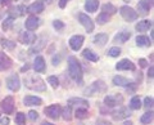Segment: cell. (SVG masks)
<instances>
[{
	"mask_svg": "<svg viewBox=\"0 0 154 125\" xmlns=\"http://www.w3.org/2000/svg\"><path fill=\"white\" fill-rule=\"evenodd\" d=\"M140 121L143 124H150L153 121V111H149V112L144 114L141 116V119H140Z\"/></svg>",
	"mask_w": 154,
	"mask_h": 125,
	"instance_id": "obj_33",
	"label": "cell"
},
{
	"mask_svg": "<svg viewBox=\"0 0 154 125\" xmlns=\"http://www.w3.org/2000/svg\"><path fill=\"white\" fill-rule=\"evenodd\" d=\"M76 116L77 119H86L89 116V112L86 108H77L76 110Z\"/></svg>",
	"mask_w": 154,
	"mask_h": 125,
	"instance_id": "obj_36",
	"label": "cell"
},
{
	"mask_svg": "<svg viewBox=\"0 0 154 125\" xmlns=\"http://www.w3.org/2000/svg\"><path fill=\"white\" fill-rule=\"evenodd\" d=\"M28 117H30V120H32V121H35V120L38 119V114L36 111H30L28 112Z\"/></svg>",
	"mask_w": 154,
	"mask_h": 125,
	"instance_id": "obj_43",
	"label": "cell"
},
{
	"mask_svg": "<svg viewBox=\"0 0 154 125\" xmlns=\"http://www.w3.org/2000/svg\"><path fill=\"white\" fill-rule=\"evenodd\" d=\"M23 103H25V106H40L42 103V101H41V98H38V97L26 95V97L23 98Z\"/></svg>",
	"mask_w": 154,
	"mask_h": 125,
	"instance_id": "obj_18",
	"label": "cell"
},
{
	"mask_svg": "<svg viewBox=\"0 0 154 125\" xmlns=\"http://www.w3.org/2000/svg\"><path fill=\"white\" fill-rule=\"evenodd\" d=\"M23 81H25V85L31 90H36V92H45L46 90L45 81L38 75H26Z\"/></svg>",
	"mask_w": 154,
	"mask_h": 125,
	"instance_id": "obj_1",
	"label": "cell"
},
{
	"mask_svg": "<svg viewBox=\"0 0 154 125\" xmlns=\"http://www.w3.org/2000/svg\"><path fill=\"white\" fill-rule=\"evenodd\" d=\"M28 69H30V66L26 65V66H23V67H22V70H21V71H26V70H28Z\"/></svg>",
	"mask_w": 154,
	"mask_h": 125,
	"instance_id": "obj_49",
	"label": "cell"
},
{
	"mask_svg": "<svg viewBox=\"0 0 154 125\" xmlns=\"http://www.w3.org/2000/svg\"><path fill=\"white\" fill-rule=\"evenodd\" d=\"M104 103H105V106H108V107H114V106L123 103V97L121 94H110L104 98Z\"/></svg>",
	"mask_w": 154,
	"mask_h": 125,
	"instance_id": "obj_5",
	"label": "cell"
},
{
	"mask_svg": "<svg viewBox=\"0 0 154 125\" xmlns=\"http://www.w3.org/2000/svg\"><path fill=\"white\" fill-rule=\"evenodd\" d=\"M0 107H2L3 112H5L7 115H11L14 111V99H13V97H11V95H9V97H5L2 101Z\"/></svg>",
	"mask_w": 154,
	"mask_h": 125,
	"instance_id": "obj_7",
	"label": "cell"
},
{
	"mask_svg": "<svg viewBox=\"0 0 154 125\" xmlns=\"http://www.w3.org/2000/svg\"><path fill=\"white\" fill-rule=\"evenodd\" d=\"M9 2H11V0H2V3L4 4V5H5V4H9Z\"/></svg>",
	"mask_w": 154,
	"mask_h": 125,
	"instance_id": "obj_50",
	"label": "cell"
},
{
	"mask_svg": "<svg viewBox=\"0 0 154 125\" xmlns=\"http://www.w3.org/2000/svg\"><path fill=\"white\" fill-rule=\"evenodd\" d=\"M12 59L5 54V53L0 52V71H5L12 67Z\"/></svg>",
	"mask_w": 154,
	"mask_h": 125,
	"instance_id": "obj_14",
	"label": "cell"
},
{
	"mask_svg": "<svg viewBox=\"0 0 154 125\" xmlns=\"http://www.w3.org/2000/svg\"><path fill=\"white\" fill-rule=\"evenodd\" d=\"M130 108L131 110H140L141 108V101L137 95L131 99V102H130Z\"/></svg>",
	"mask_w": 154,
	"mask_h": 125,
	"instance_id": "obj_30",
	"label": "cell"
},
{
	"mask_svg": "<svg viewBox=\"0 0 154 125\" xmlns=\"http://www.w3.org/2000/svg\"><path fill=\"white\" fill-rule=\"evenodd\" d=\"M130 37H131V32H127V31H122V32H118L117 35L114 36L113 41L114 43H126Z\"/></svg>",
	"mask_w": 154,
	"mask_h": 125,
	"instance_id": "obj_20",
	"label": "cell"
},
{
	"mask_svg": "<svg viewBox=\"0 0 154 125\" xmlns=\"http://www.w3.org/2000/svg\"><path fill=\"white\" fill-rule=\"evenodd\" d=\"M7 86L12 92H17L21 88V80H19V76L17 74H13L11 75L9 78L7 79Z\"/></svg>",
	"mask_w": 154,
	"mask_h": 125,
	"instance_id": "obj_6",
	"label": "cell"
},
{
	"mask_svg": "<svg viewBox=\"0 0 154 125\" xmlns=\"http://www.w3.org/2000/svg\"><path fill=\"white\" fill-rule=\"evenodd\" d=\"M152 7H153V0H140V3L137 4V9L141 16H146Z\"/></svg>",
	"mask_w": 154,
	"mask_h": 125,
	"instance_id": "obj_11",
	"label": "cell"
},
{
	"mask_svg": "<svg viewBox=\"0 0 154 125\" xmlns=\"http://www.w3.org/2000/svg\"><path fill=\"white\" fill-rule=\"evenodd\" d=\"M105 90H107V85H105V83L102 80H98V81H94L90 86H88V88L84 90V94L88 95V97H91V95H95V94L104 93Z\"/></svg>",
	"mask_w": 154,
	"mask_h": 125,
	"instance_id": "obj_3",
	"label": "cell"
},
{
	"mask_svg": "<svg viewBox=\"0 0 154 125\" xmlns=\"http://www.w3.org/2000/svg\"><path fill=\"white\" fill-rule=\"evenodd\" d=\"M79 20L81 22V25H82L85 28H86V31L88 32H93L94 30V22L93 20L88 16V14H85V13H80L79 14Z\"/></svg>",
	"mask_w": 154,
	"mask_h": 125,
	"instance_id": "obj_8",
	"label": "cell"
},
{
	"mask_svg": "<svg viewBox=\"0 0 154 125\" xmlns=\"http://www.w3.org/2000/svg\"><path fill=\"white\" fill-rule=\"evenodd\" d=\"M2 46L5 48V49L12 50L16 48V43L12 41V40H8V39H2Z\"/></svg>",
	"mask_w": 154,
	"mask_h": 125,
	"instance_id": "obj_34",
	"label": "cell"
},
{
	"mask_svg": "<svg viewBox=\"0 0 154 125\" xmlns=\"http://www.w3.org/2000/svg\"><path fill=\"white\" fill-rule=\"evenodd\" d=\"M116 69L117 70H130V71H134L135 70V65L132 63L130 59H122L119 61L117 65H116Z\"/></svg>",
	"mask_w": 154,
	"mask_h": 125,
	"instance_id": "obj_16",
	"label": "cell"
},
{
	"mask_svg": "<svg viewBox=\"0 0 154 125\" xmlns=\"http://www.w3.org/2000/svg\"><path fill=\"white\" fill-rule=\"evenodd\" d=\"M102 11L103 13H107V14H114L116 12H117V9H116L114 5H112V4H104V5L102 7Z\"/></svg>",
	"mask_w": 154,
	"mask_h": 125,
	"instance_id": "obj_32",
	"label": "cell"
},
{
	"mask_svg": "<svg viewBox=\"0 0 154 125\" xmlns=\"http://www.w3.org/2000/svg\"><path fill=\"white\" fill-rule=\"evenodd\" d=\"M108 54L110 57H118L119 54H121V49H119L118 46H113V48H110V49H109Z\"/></svg>",
	"mask_w": 154,
	"mask_h": 125,
	"instance_id": "obj_38",
	"label": "cell"
},
{
	"mask_svg": "<svg viewBox=\"0 0 154 125\" xmlns=\"http://www.w3.org/2000/svg\"><path fill=\"white\" fill-rule=\"evenodd\" d=\"M45 45H46V41L42 39V40H40L37 43L36 45H33L30 50H28V54H33V53H37V52H40V50H42L45 48Z\"/></svg>",
	"mask_w": 154,
	"mask_h": 125,
	"instance_id": "obj_27",
	"label": "cell"
},
{
	"mask_svg": "<svg viewBox=\"0 0 154 125\" xmlns=\"http://www.w3.org/2000/svg\"><path fill=\"white\" fill-rule=\"evenodd\" d=\"M41 125H53V124H50V123H42Z\"/></svg>",
	"mask_w": 154,
	"mask_h": 125,
	"instance_id": "obj_52",
	"label": "cell"
},
{
	"mask_svg": "<svg viewBox=\"0 0 154 125\" xmlns=\"http://www.w3.org/2000/svg\"><path fill=\"white\" fill-rule=\"evenodd\" d=\"M123 125H134V124H132V121H126Z\"/></svg>",
	"mask_w": 154,
	"mask_h": 125,
	"instance_id": "obj_51",
	"label": "cell"
},
{
	"mask_svg": "<svg viewBox=\"0 0 154 125\" xmlns=\"http://www.w3.org/2000/svg\"><path fill=\"white\" fill-rule=\"evenodd\" d=\"M82 56H84V58L89 59V61H91V62H98V61H99V57L96 56L91 49H85V50L82 52Z\"/></svg>",
	"mask_w": 154,
	"mask_h": 125,
	"instance_id": "obj_26",
	"label": "cell"
},
{
	"mask_svg": "<svg viewBox=\"0 0 154 125\" xmlns=\"http://www.w3.org/2000/svg\"><path fill=\"white\" fill-rule=\"evenodd\" d=\"M60 115H63V119L66 120V121H69V120L72 119V110H71V106H67V107H64L63 110H62Z\"/></svg>",
	"mask_w": 154,
	"mask_h": 125,
	"instance_id": "obj_31",
	"label": "cell"
},
{
	"mask_svg": "<svg viewBox=\"0 0 154 125\" xmlns=\"http://www.w3.org/2000/svg\"><path fill=\"white\" fill-rule=\"evenodd\" d=\"M84 36L82 35H75V36H72L71 39H69V46H71V49L72 50H80L81 49V46H82L84 44Z\"/></svg>",
	"mask_w": 154,
	"mask_h": 125,
	"instance_id": "obj_10",
	"label": "cell"
},
{
	"mask_svg": "<svg viewBox=\"0 0 154 125\" xmlns=\"http://www.w3.org/2000/svg\"><path fill=\"white\" fill-rule=\"evenodd\" d=\"M12 25H13V18H11V17L7 18V20L3 22V30L4 31H8L9 28L12 27Z\"/></svg>",
	"mask_w": 154,
	"mask_h": 125,
	"instance_id": "obj_39",
	"label": "cell"
},
{
	"mask_svg": "<svg viewBox=\"0 0 154 125\" xmlns=\"http://www.w3.org/2000/svg\"><path fill=\"white\" fill-rule=\"evenodd\" d=\"M109 14H107V13H100L99 16H98V18H96V22L99 23V25H104V23H107L108 21H109Z\"/></svg>",
	"mask_w": 154,
	"mask_h": 125,
	"instance_id": "obj_35",
	"label": "cell"
},
{
	"mask_svg": "<svg viewBox=\"0 0 154 125\" xmlns=\"http://www.w3.org/2000/svg\"><path fill=\"white\" fill-rule=\"evenodd\" d=\"M131 112H130V110L126 108V107H119L118 110H116V111L112 112V116L114 120H122V119H127Z\"/></svg>",
	"mask_w": 154,
	"mask_h": 125,
	"instance_id": "obj_12",
	"label": "cell"
},
{
	"mask_svg": "<svg viewBox=\"0 0 154 125\" xmlns=\"http://www.w3.org/2000/svg\"><path fill=\"white\" fill-rule=\"evenodd\" d=\"M25 26H26V28L28 31H33V30H36V28L40 26V20H38L36 16H30L26 20Z\"/></svg>",
	"mask_w": 154,
	"mask_h": 125,
	"instance_id": "obj_13",
	"label": "cell"
},
{
	"mask_svg": "<svg viewBox=\"0 0 154 125\" xmlns=\"http://www.w3.org/2000/svg\"><path fill=\"white\" fill-rule=\"evenodd\" d=\"M153 72H154V69H153V67H150V69H149V72H148V75L150 76V78H153Z\"/></svg>",
	"mask_w": 154,
	"mask_h": 125,
	"instance_id": "obj_48",
	"label": "cell"
},
{
	"mask_svg": "<svg viewBox=\"0 0 154 125\" xmlns=\"http://www.w3.org/2000/svg\"><path fill=\"white\" fill-rule=\"evenodd\" d=\"M98 7H99V0H86L85 3V9L90 13L96 12Z\"/></svg>",
	"mask_w": 154,
	"mask_h": 125,
	"instance_id": "obj_23",
	"label": "cell"
},
{
	"mask_svg": "<svg viewBox=\"0 0 154 125\" xmlns=\"http://www.w3.org/2000/svg\"><path fill=\"white\" fill-rule=\"evenodd\" d=\"M84 106V107H88L89 106V102L88 101H85L82 98H71L68 101V106Z\"/></svg>",
	"mask_w": 154,
	"mask_h": 125,
	"instance_id": "obj_28",
	"label": "cell"
},
{
	"mask_svg": "<svg viewBox=\"0 0 154 125\" xmlns=\"http://www.w3.org/2000/svg\"><path fill=\"white\" fill-rule=\"evenodd\" d=\"M152 27V21H148V20H144V21H140L136 25V31L139 32H145L146 30H149V28Z\"/></svg>",
	"mask_w": 154,
	"mask_h": 125,
	"instance_id": "obj_24",
	"label": "cell"
},
{
	"mask_svg": "<svg viewBox=\"0 0 154 125\" xmlns=\"http://www.w3.org/2000/svg\"><path fill=\"white\" fill-rule=\"evenodd\" d=\"M68 74L72 79L77 83H82V67L76 57H69L68 58Z\"/></svg>",
	"mask_w": 154,
	"mask_h": 125,
	"instance_id": "obj_2",
	"label": "cell"
},
{
	"mask_svg": "<svg viewBox=\"0 0 154 125\" xmlns=\"http://www.w3.org/2000/svg\"><path fill=\"white\" fill-rule=\"evenodd\" d=\"M139 63H140L141 67H146V66H148L146 59H144V58H140V59H139Z\"/></svg>",
	"mask_w": 154,
	"mask_h": 125,
	"instance_id": "obj_44",
	"label": "cell"
},
{
	"mask_svg": "<svg viewBox=\"0 0 154 125\" xmlns=\"http://www.w3.org/2000/svg\"><path fill=\"white\" fill-rule=\"evenodd\" d=\"M107 41H108V35L107 34H98V35L94 37V43L96 45H99V46L105 45V43Z\"/></svg>",
	"mask_w": 154,
	"mask_h": 125,
	"instance_id": "obj_25",
	"label": "cell"
},
{
	"mask_svg": "<svg viewBox=\"0 0 154 125\" xmlns=\"http://www.w3.org/2000/svg\"><path fill=\"white\" fill-rule=\"evenodd\" d=\"M0 17H2V13H0Z\"/></svg>",
	"mask_w": 154,
	"mask_h": 125,
	"instance_id": "obj_54",
	"label": "cell"
},
{
	"mask_svg": "<svg viewBox=\"0 0 154 125\" xmlns=\"http://www.w3.org/2000/svg\"><path fill=\"white\" fill-rule=\"evenodd\" d=\"M26 7L25 5H16V7H11L9 8V14H11V18H17L21 17L26 13Z\"/></svg>",
	"mask_w": 154,
	"mask_h": 125,
	"instance_id": "obj_15",
	"label": "cell"
},
{
	"mask_svg": "<svg viewBox=\"0 0 154 125\" xmlns=\"http://www.w3.org/2000/svg\"><path fill=\"white\" fill-rule=\"evenodd\" d=\"M125 2H128V0H125Z\"/></svg>",
	"mask_w": 154,
	"mask_h": 125,
	"instance_id": "obj_55",
	"label": "cell"
},
{
	"mask_svg": "<svg viewBox=\"0 0 154 125\" xmlns=\"http://www.w3.org/2000/svg\"><path fill=\"white\" fill-rule=\"evenodd\" d=\"M27 11L30 13H33V14H38V13L44 12V3H42V2L33 3V4H31V5L27 8Z\"/></svg>",
	"mask_w": 154,
	"mask_h": 125,
	"instance_id": "obj_19",
	"label": "cell"
},
{
	"mask_svg": "<svg viewBox=\"0 0 154 125\" xmlns=\"http://www.w3.org/2000/svg\"><path fill=\"white\" fill-rule=\"evenodd\" d=\"M136 44L139 46H150L152 45V40H149V37H146V36L140 35V36L136 37Z\"/></svg>",
	"mask_w": 154,
	"mask_h": 125,
	"instance_id": "obj_29",
	"label": "cell"
},
{
	"mask_svg": "<svg viewBox=\"0 0 154 125\" xmlns=\"http://www.w3.org/2000/svg\"><path fill=\"white\" fill-rule=\"evenodd\" d=\"M53 65L54 66L59 65V57H54V58H53Z\"/></svg>",
	"mask_w": 154,
	"mask_h": 125,
	"instance_id": "obj_47",
	"label": "cell"
},
{
	"mask_svg": "<svg viewBox=\"0 0 154 125\" xmlns=\"http://www.w3.org/2000/svg\"><path fill=\"white\" fill-rule=\"evenodd\" d=\"M119 13H121V16L123 17V20H126L127 22H132L137 18V12H135L131 7H121L119 9Z\"/></svg>",
	"mask_w": 154,
	"mask_h": 125,
	"instance_id": "obj_4",
	"label": "cell"
},
{
	"mask_svg": "<svg viewBox=\"0 0 154 125\" xmlns=\"http://www.w3.org/2000/svg\"><path fill=\"white\" fill-rule=\"evenodd\" d=\"M33 69H35L36 72H44L45 71V59L42 58L41 56H38L35 58L33 62Z\"/></svg>",
	"mask_w": 154,
	"mask_h": 125,
	"instance_id": "obj_17",
	"label": "cell"
},
{
	"mask_svg": "<svg viewBox=\"0 0 154 125\" xmlns=\"http://www.w3.org/2000/svg\"><path fill=\"white\" fill-rule=\"evenodd\" d=\"M68 2H69V0H59V7H60V8H64Z\"/></svg>",
	"mask_w": 154,
	"mask_h": 125,
	"instance_id": "obj_45",
	"label": "cell"
},
{
	"mask_svg": "<svg viewBox=\"0 0 154 125\" xmlns=\"http://www.w3.org/2000/svg\"><path fill=\"white\" fill-rule=\"evenodd\" d=\"M21 40H22L23 44H32V43L36 40V35L31 31L23 32V35L21 36Z\"/></svg>",
	"mask_w": 154,
	"mask_h": 125,
	"instance_id": "obj_22",
	"label": "cell"
},
{
	"mask_svg": "<svg viewBox=\"0 0 154 125\" xmlns=\"http://www.w3.org/2000/svg\"><path fill=\"white\" fill-rule=\"evenodd\" d=\"M16 123L18 125H25V123H26V115L23 112H18L16 115Z\"/></svg>",
	"mask_w": 154,
	"mask_h": 125,
	"instance_id": "obj_37",
	"label": "cell"
},
{
	"mask_svg": "<svg viewBox=\"0 0 154 125\" xmlns=\"http://www.w3.org/2000/svg\"><path fill=\"white\" fill-rule=\"evenodd\" d=\"M113 84H114V85L126 86V88H128V86L132 85L134 83H131V81L127 80L126 78H123V76H114V78H113Z\"/></svg>",
	"mask_w": 154,
	"mask_h": 125,
	"instance_id": "obj_21",
	"label": "cell"
},
{
	"mask_svg": "<svg viewBox=\"0 0 154 125\" xmlns=\"http://www.w3.org/2000/svg\"><path fill=\"white\" fill-rule=\"evenodd\" d=\"M144 102H145V104H144V106H145L146 108H150V107H153V98H152V97H146Z\"/></svg>",
	"mask_w": 154,
	"mask_h": 125,
	"instance_id": "obj_42",
	"label": "cell"
},
{
	"mask_svg": "<svg viewBox=\"0 0 154 125\" xmlns=\"http://www.w3.org/2000/svg\"><path fill=\"white\" fill-rule=\"evenodd\" d=\"M44 2H46V3H51V0H44Z\"/></svg>",
	"mask_w": 154,
	"mask_h": 125,
	"instance_id": "obj_53",
	"label": "cell"
},
{
	"mask_svg": "<svg viewBox=\"0 0 154 125\" xmlns=\"http://www.w3.org/2000/svg\"><path fill=\"white\" fill-rule=\"evenodd\" d=\"M44 112L46 114V116H49L50 119H54L57 120L58 117L60 116V112H62V108L59 104H51L49 107H46L44 110Z\"/></svg>",
	"mask_w": 154,
	"mask_h": 125,
	"instance_id": "obj_9",
	"label": "cell"
},
{
	"mask_svg": "<svg viewBox=\"0 0 154 125\" xmlns=\"http://www.w3.org/2000/svg\"><path fill=\"white\" fill-rule=\"evenodd\" d=\"M48 81H49V84L53 86V88H58V86H59V81H58L57 76H49V78H48Z\"/></svg>",
	"mask_w": 154,
	"mask_h": 125,
	"instance_id": "obj_40",
	"label": "cell"
},
{
	"mask_svg": "<svg viewBox=\"0 0 154 125\" xmlns=\"http://www.w3.org/2000/svg\"><path fill=\"white\" fill-rule=\"evenodd\" d=\"M53 26H54V28H57V30H62V28H64V23L59 20H57L53 22Z\"/></svg>",
	"mask_w": 154,
	"mask_h": 125,
	"instance_id": "obj_41",
	"label": "cell"
},
{
	"mask_svg": "<svg viewBox=\"0 0 154 125\" xmlns=\"http://www.w3.org/2000/svg\"><path fill=\"white\" fill-rule=\"evenodd\" d=\"M0 124H2V125H8L9 124V119L8 117L2 119V120H0Z\"/></svg>",
	"mask_w": 154,
	"mask_h": 125,
	"instance_id": "obj_46",
	"label": "cell"
}]
</instances>
